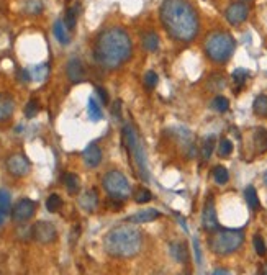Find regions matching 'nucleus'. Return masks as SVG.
<instances>
[{
    "mask_svg": "<svg viewBox=\"0 0 267 275\" xmlns=\"http://www.w3.org/2000/svg\"><path fill=\"white\" fill-rule=\"evenodd\" d=\"M159 15L162 27L176 41L188 43L197 38L200 22L188 0H162Z\"/></svg>",
    "mask_w": 267,
    "mask_h": 275,
    "instance_id": "f257e3e1",
    "label": "nucleus"
},
{
    "mask_svg": "<svg viewBox=\"0 0 267 275\" xmlns=\"http://www.w3.org/2000/svg\"><path fill=\"white\" fill-rule=\"evenodd\" d=\"M133 53L128 33L121 28H108L102 31L95 43V59L107 69H116L126 62Z\"/></svg>",
    "mask_w": 267,
    "mask_h": 275,
    "instance_id": "f03ea898",
    "label": "nucleus"
},
{
    "mask_svg": "<svg viewBox=\"0 0 267 275\" xmlns=\"http://www.w3.org/2000/svg\"><path fill=\"white\" fill-rule=\"evenodd\" d=\"M104 246L110 255L133 257L141 249V234L133 228H116L105 236Z\"/></svg>",
    "mask_w": 267,
    "mask_h": 275,
    "instance_id": "7ed1b4c3",
    "label": "nucleus"
},
{
    "mask_svg": "<svg viewBox=\"0 0 267 275\" xmlns=\"http://www.w3.org/2000/svg\"><path fill=\"white\" fill-rule=\"evenodd\" d=\"M236 49V41L230 33L215 31L207 38L205 53L213 62H226Z\"/></svg>",
    "mask_w": 267,
    "mask_h": 275,
    "instance_id": "20e7f679",
    "label": "nucleus"
},
{
    "mask_svg": "<svg viewBox=\"0 0 267 275\" xmlns=\"http://www.w3.org/2000/svg\"><path fill=\"white\" fill-rule=\"evenodd\" d=\"M244 243V234L241 229H225V231H215L208 244H210L212 252L216 255H230L236 252Z\"/></svg>",
    "mask_w": 267,
    "mask_h": 275,
    "instance_id": "39448f33",
    "label": "nucleus"
},
{
    "mask_svg": "<svg viewBox=\"0 0 267 275\" xmlns=\"http://www.w3.org/2000/svg\"><path fill=\"white\" fill-rule=\"evenodd\" d=\"M123 141H125L126 149H128L131 152V156H133L134 164H136V167H138L139 177H141L143 180L149 182V170H148L146 154H144L143 144H141V141H139L136 131L128 125L123 128Z\"/></svg>",
    "mask_w": 267,
    "mask_h": 275,
    "instance_id": "423d86ee",
    "label": "nucleus"
},
{
    "mask_svg": "<svg viewBox=\"0 0 267 275\" xmlns=\"http://www.w3.org/2000/svg\"><path fill=\"white\" fill-rule=\"evenodd\" d=\"M104 189L107 190V193L110 196L118 198V200H125L131 195L128 180H126V177L121 174L120 170L107 172L104 177Z\"/></svg>",
    "mask_w": 267,
    "mask_h": 275,
    "instance_id": "0eeeda50",
    "label": "nucleus"
},
{
    "mask_svg": "<svg viewBox=\"0 0 267 275\" xmlns=\"http://www.w3.org/2000/svg\"><path fill=\"white\" fill-rule=\"evenodd\" d=\"M33 238L41 244H50L56 239V228L50 221H36L33 226Z\"/></svg>",
    "mask_w": 267,
    "mask_h": 275,
    "instance_id": "6e6552de",
    "label": "nucleus"
},
{
    "mask_svg": "<svg viewBox=\"0 0 267 275\" xmlns=\"http://www.w3.org/2000/svg\"><path fill=\"white\" fill-rule=\"evenodd\" d=\"M35 210H36L35 201L30 198H23L13 206L12 218H13V221H17V223H25V221H28L33 215H35Z\"/></svg>",
    "mask_w": 267,
    "mask_h": 275,
    "instance_id": "1a4fd4ad",
    "label": "nucleus"
},
{
    "mask_svg": "<svg viewBox=\"0 0 267 275\" xmlns=\"http://www.w3.org/2000/svg\"><path fill=\"white\" fill-rule=\"evenodd\" d=\"M247 13H249V8H247L246 3L242 2H235L231 3L230 7L226 8V22L233 25V27H236V25H241L242 22H246L247 18Z\"/></svg>",
    "mask_w": 267,
    "mask_h": 275,
    "instance_id": "9d476101",
    "label": "nucleus"
},
{
    "mask_svg": "<svg viewBox=\"0 0 267 275\" xmlns=\"http://www.w3.org/2000/svg\"><path fill=\"white\" fill-rule=\"evenodd\" d=\"M7 169L12 175L23 177L30 172V161H28L23 154H13V156L8 157Z\"/></svg>",
    "mask_w": 267,
    "mask_h": 275,
    "instance_id": "9b49d317",
    "label": "nucleus"
},
{
    "mask_svg": "<svg viewBox=\"0 0 267 275\" xmlns=\"http://www.w3.org/2000/svg\"><path fill=\"white\" fill-rule=\"evenodd\" d=\"M202 224L207 231H218L220 229V223H218L216 218V211H215V205H213V198H208L205 208H203L202 213Z\"/></svg>",
    "mask_w": 267,
    "mask_h": 275,
    "instance_id": "f8f14e48",
    "label": "nucleus"
},
{
    "mask_svg": "<svg viewBox=\"0 0 267 275\" xmlns=\"http://www.w3.org/2000/svg\"><path fill=\"white\" fill-rule=\"evenodd\" d=\"M66 72L72 83H79L85 79V69L77 57L69 59V62H67V66H66Z\"/></svg>",
    "mask_w": 267,
    "mask_h": 275,
    "instance_id": "ddd939ff",
    "label": "nucleus"
},
{
    "mask_svg": "<svg viewBox=\"0 0 267 275\" xmlns=\"http://www.w3.org/2000/svg\"><path fill=\"white\" fill-rule=\"evenodd\" d=\"M82 157H84L85 165L90 167V169H94V167L99 165L102 161V149L95 144V142H90V144L84 149V152H82Z\"/></svg>",
    "mask_w": 267,
    "mask_h": 275,
    "instance_id": "4468645a",
    "label": "nucleus"
},
{
    "mask_svg": "<svg viewBox=\"0 0 267 275\" xmlns=\"http://www.w3.org/2000/svg\"><path fill=\"white\" fill-rule=\"evenodd\" d=\"M161 213H159L158 210L154 208H148V210H141L138 211V213L128 216V221L130 223H136V224H141V223H149V221H154L158 220Z\"/></svg>",
    "mask_w": 267,
    "mask_h": 275,
    "instance_id": "2eb2a0df",
    "label": "nucleus"
},
{
    "mask_svg": "<svg viewBox=\"0 0 267 275\" xmlns=\"http://www.w3.org/2000/svg\"><path fill=\"white\" fill-rule=\"evenodd\" d=\"M79 205L82 210L85 211H94L97 208V205H99V196H97L95 190H87L84 192L80 196H79Z\"/></svg>",
    "mask_w": 267,
    "mask_h": 275,
    "instance_id": "dca6fc26",
    "label": "nucleus"
},
{
    "mask_svg": "<svg viewBox=\"0 0 267 275\" xmlns=\"http://www.w3.org/2000/svg\"><path fill=\"white\" fill-rule=\"evenodd\" d=\"M171 255L174 257V260L179 264H186L188 260V249H187V244L182 243V241H177V243H172L171 244Z\"/></svg>",
    "mask_w": 267,
    "mask_h": 275,
    "instance_id": "f3484780",
    "label": "nucleus"
},
{
    "mask_svg": "<svg viewBox=\"0 0 267 275\" xmlns=\"http://www.w3.org/2000/svg\"><path fill=\"white\" fill-rule=\"evenodd\" d=\"M13 108H15V103H13L12 97L0 93V121L8 120L13 113Z\"/></svg>",
    "mask_w": 267,
    "mask_h": 275,
    "instance_id": "a211bd4d",
    "label": "nucleus"
},
{
    "mask_svg": "<svg viewBox=\"0 0 267 275\" xmlns=\"http://www.w3.org/2000/svg\"><path fill=\"white\" fill-rule=\"evenodd\" d=\"M54 36L56 39L59 41L61 44H69L71 43V33L67 31V27L66 23L62 22V20H57V22L54 23Z\"/></svg>",
    "mask_w": 267,
    "mask_h": 275,
    "instance_id": "6ab92c4d",
    "label": "nucleus"
},
{
    "mask_svg": "<svg viewBox=\"0 0 267 275\" xmlns=\"http://www.w3.org/2000/svg\"><path fill=\"white\" fill-rule=\"evenodd\" d=\"M254 147L257 152H261V154H264L267 151V130L264 128H259V130H256L254 133Z\"/></svg>",
    "mask_w": 267,
    "mask_h": 275,
    "instance_id": "aec40b11",
    "label": "nucleus"
},
{
    "mask_svg": "<svg viewBox=\"0 0 267 275\" xmlns=\"http://www.w3.org/2000/svg\"><path fill=\"white\" fill-rule=\"evenodd\" d=\"M143 46L149 53H156L159 49V36L154 31H148L143 36Z\"/></svg>",
    "mask_w": 267,
    "mask_h": 275,
    "instance_id": "412c9836",
    "label": "nucleus"
},
{
    "mask_svg": "<svg viewBox=\"0 0 267 275\" xmlns=\"http://www.w3.org/2000/svg\"><path fill=\"white\" fill-rule=\"evenodd\" d=\"M244 198H246V203L247 206H249L251 210H259V206H261V201H259V196H257V192L256 189L252 185L249 187H246V190H244Z\"/></svg>",
    "mask_w": 267,
    "mask_h": 275,
    "instance_id": "4be33fe9",
    "label": "nucleus"
},
{
    "mask_svg": "<svg viewBox=\"0 0 267 275\" xmlns=\"http://www.w3.org/2000/svg\"><path fill=\"white\" fill-rule=\"evenodd\" d=\"M252 110L257 116L267 118V95H257L252 103Z\"/></svg>",
    "mask_w": 267,
    "mask_h": 275,
    "instance_id": "5701e85b",
    "label": "nucleus"
},
{
    "mask_svg": "<svg viewBox=\"0 0 267 275\" xmlns=\"http://www.w3.org/2000/svg\"><path fill=\"white\" fill-rule=\"evenodd\" d=\"M30 76H31L33 81L43 82V81H46L48 76H50V67H48L46 64H40V66H35L30 71Z\"/></svg>",
    "mask_w": 267,
    "mask_h": 275,
    "instance_id": "b1692460",
    "label": "nucleus"
},
{
    "mask_svg": "<svg viewBox=\"0 0 267 275\" xmlns=\"http://www.w3.org/2000/svg\"><path fill=\"white\" fill-rule=\"evenodd\" d=\"M87 113H89V118L92 121H99L102 120V116H104L99 103L95 102V98H89V102H87Z\"/></svg>",
    "mask_w": 267,
    "mask_h": 275,
    "instance_id": "393cba45",
    "label": "nucleus"
},
{
    "mask_svg": "<svg viewBox=\"0 0 267 275\" xmlns=\"http://www.w3.org/2000/svg\"><path fill=\"white\" fill-rule=\"evenodd\" d=\"M64 185L69 193H77L79 192V187H80V182H79V177L76 174H66L64 175Z\"/></svg>",
    "mask_w": 267,
    "mask_h": 275,
    "instance_id": "a878e982",
    "label": "nucleus"
},
{
    "mask_svg": "<svg viewBox=\"0 0 267 275\" xmlns=\"http://www.w3.org/2000/svg\"><path fill=\"white\" fill-rule=\"evenodd\" d=\"M213 179H215L218 185H225L230 180V174H228V170L223 165H216L213 169Z\"/></svg>",
    "mask_w": 267,
    "mask_h": 275,
    "instance_id": "bb28decb",
    "label": "nucleus"
},
{
    "mask_svg": "<svg viewBox=\"0 0 267 275\" xmlns=\"http://www.w3.org/2000/svg\"><path fill=\"white\" fill-rule=\"evenodd\" d=\"M212 108L218 113H225V111H228V108H230V102H228L226 97L216 95L212 102Z\"/></svg>",
    "mask_w": 267,
    "mask_h": 275,
    "instance_id": "cd10ccee",
    "label": "nucleus"
},
{
    "mask_svg": "<svg viewBox=\"0 0 267 275\" xmlns=\"http://www.w3.org/2000/svg\"><path fill=\"white\" fill-rule=\"evenodd\" d=\"M213 151H215V136H208L205 142H203L202 146V157L203 161H208L213 154Z\"/></svg>",
    "mask_w": 267,
    "mask_h": 275,
    "instance_id": "c85d7f7f",
    "label": "nucleus"
},
{
    "mask_svg": "<svg viewBox=\"0 0 267 275\" xmlns=\"http://www.w3.org/2000/svg\"><path fill=\"white\" fill-rule=\"evenodd\" d=\"M61 206H62V200H61L59 195L53 193V195L48 196V200H46V208H48V211H51V213H56V211L59 210Z\"/></svg>",
    "mask_w": 267,
    "mask_h": 275,
    "instance_id": "c756f323",
    "label": "nucleus"
},
{
    "mask_svg": "<svg viewBox=\"0 0 267 275\" xmlns=\"http://www.w3.org/2000/svg\"><path fill=\"white\" fill-rule=\"evenodd\" d=\"M12 208V198H10V193H8L7 190L0 189V210L3 211V213H8Z\"/></svg>",
    "mask_w": 267,
    "mask_h": 275,
    "instance_id": "7c9ffc66",
    "label": "nucleus"
},
{
    "mask_svg": "<svg viewBox=\"0 0 267 275\" xmlns=\"http://www.w3.org/2000/svg\"><path fill=\"white\" fill-rule=\"evenodd\" d=\"M233 152V142L230 139H226V138H223L220 141V146H218V154L221 157H230Z\"/></svg>",
    "mask_w": 267,
    "mask_h": 275,
    "instance_id": "2f4dec72",
    "label": "nucleus"
},
{
    "mask_svg": "<svg viewBox=\"0 0 267 275\" xmlns=\"http://www.w3.org/2000/svg\"><path fill=\"white\" fill-rule=\"evenodd\" d=\"M23 7H25V12L27 13L36 15V13H40L41 10H43V3L40 2V0H27Z\"/></svg>",
    "mask_w": 267,
    "mask_h": 275,
    "instance_id": "473e14b6",
    "label": "nucleus"
},
{
    "mask_svg": "<svg viewBox=\"0 0 267 275\" xmlns=\"http://www.w3.org/2000/svg\"><path fill=\"white\" fill-rule=\"evenodd\" d=\"M252 244H254V249H256L257 255H266L267 254L266 243H264V239H262L261 234H256L254 238H252Z\"/></svg>",
    "mask_w": 267,
    "mask_h": 275,
    "instance_id": "72a5a7b5",
    "label": "nucleus"
},
{
    "mask_svg": "<svg viewBox=\"0 0 267 275\" xmlns=\"http://www.w3.org/2000/svg\"><path fill=\"white\" fill-rule=\"evenodd\" d=\"M247 77H249V72H247L246 69H236V71L233 72V81H235L236 85H240V87L244 85Z\"/></svg>",
    "mask_w": 267,
    "mask_h": 275,
    "instance_id": "f704fd0d",
    "label": "nucleus"
},
{
    "mask_svg": "<svg viewBox=\"0 0 267 275\" xmlns=\"http://www.w3.org/2000/svg\"><path fill=\"white\" fill-rule=\"evenodd\" d=\"M38 111H40V103H38L36 100H30L27 103V107H25L27 118H35L38 115Z\"/></svg>",
    "mask_w": 267,
    "mask_h": 275,
    "instance_id": "c9c22d12",
    "label": "nucleus"
},
{
    "mask_svg": "<svg viewBox=\"0 0 267 275\" xmlns=\"http://www.w3.org/2000/svg\"><path fill=\"white\" fill-rule=\"evenodd\" d=\"M151 198H153V195L148 189H138L136 195H134V200H136L138 203H148Z\"/></svg>",
    "mask_w": 267,
    "mask_h": 275,
    "instance_id": "e433bc0d",
    "label": "nucleus"
},
{
    "mask_svg": "<svg viewBox=\"0 0 267 275\" xmlns=\"http://www.w3.org/2000/svg\"><path fill=\"white\" fill-rule=\"evenodd\" d=\"M76 17H77V8H71V10H67L66 12V27L72 29L76 27Z\"/></svg>",
    "mask_w": 267,
    "mask_h": 275,
    "instance_id": "4c0bfd02",
    "label": "nucleus"
},
{
    "mask_svg": "<svg viewBox=\"0 0 267 275\" xmlns=\"http://www.w3.org/2000/svg\"><path fill=\"white\" fill-rule=\"evenodd\" d=\"M158 81H159V77L154 71H148L146 76H144V85L149 87V88H153L154 85H156Z\"/></svg>",
    "mask_w": 267,
    "mask_h": 275,
    "instance_id": "58836bf2",
    "label": "nucleus"
},
{
    "mask_svg": "<svg viewBox=\"0 0 267 275\" xmlns=\"http://www.w3.org/2000/svg\"><path fill=\"white\" fill-rule=\"evenodd\" d=\"M193 252H195V260L197 264H202V250H200V244H198V239L193 238Z\"/></svg>",
    "mask_w": 267,
    "mask_h": 275,
    "instance_id": "ea45409f",
    "label": "nucleus"
},
{
    "mask_svg": "<svg viewBox=\"0 0 267 275\" xmlns=\"http://www.w3.org/2000/svg\"><path fill=\"white\" fill-rule=\"evenodd\" d=\"M97 95L100 97V100H102V103H108V93H107L104 88L102 87H99L97 88Z\"/></svg>",
    "mask_w": 267,
    "mask_h": 275,
    "instance_id": "a19ab883",
    "label": "nucleus"
},
{
    "mask_svg": "<svg viewBox=\"0 0 267 275\" xmlns=\"http://www.w3.org/2000/svg\"><path fill=\"white\" fill-rule=\"evenodd\" d=\"M18 77L22 79V81H31V76H30V71H25V69H22V71H18Z\"/></svg>",
    "mask_w": 267,
    "mask_h": 275,
    "instance_id": "79ce46f5",
    "label": "nucleus"
},
{
    "mask_svg": "<svg viewBox=\"0 0 267 275\" xmlns=\"http://www.w3.org/2000/svg\"><path fill=\"white\" fill-rule=\"evenodd\" d=\"M212 275H231L230 272H228V270L226 269H215V272H213Z\"/></svg>",
    "mask_w": 267,
    "mask_h": 275,
    "instance_id": "37998d69",
    "label": "nucleus"
},
{
    "mask_svg": "<svg viewBox=\"0 0 267 275\" xmlns=\"http://www.w3.org/2000/svg\"><path fill=\"white\" fill-rule=\"evenodd\" d=\"M120 105H121L120 100H116L115 102V107H113V111H111V113H115V115L118 116V118H120Z\"/></svg>",
    "mask_w": 267,
    "mask_h": 275,
    "instance_id": "c03bdc74",
    "label": "nucleus"
},
{
    "mask_svg": "<svg viewBox=\"0 0 267 275\" xmlns=\"http://www.w3.org/2000/svg\"><path fill=\"white\" fill-rule=\"evenodd\" d=\"M5 216H7V213H3V211L0 210V224H2L3 221H5Z\"/></svg>",
    "mask_w": 267,
    "mask_h": 275,
    "instance_id": "a18cd8bd",
    "label": "nucleus"
},
{
    "mask_svg": "<svg viewBox=\"0 0 267 275\" xmlns=\"http://www.w3.org/2000/svg\"><path fill=\"white\" fill-rule=\"evenodd\" d=\"M264 184L267 185V170L264 172Z\"/></svg>",
    "mask_w": 267,
    "mask_h": 275,
    "instance_id": "49530a36",
    "label": "nucleus"
},
{
    "mask_svg": "<svg viewBox=\"0 0 267 275\" xmlns=\"http://www.w3.org/2000/svg\"><path fill=\"white\" fill-rule=\"evenodd\" d=\"M184 275H187V274H184Z\"/></svg>",
    "mask_w": 267,
    "mask_h": 275,
    "instance_id": "de8ad7c7",
    "label": "nucleus"
}]
</instances>
